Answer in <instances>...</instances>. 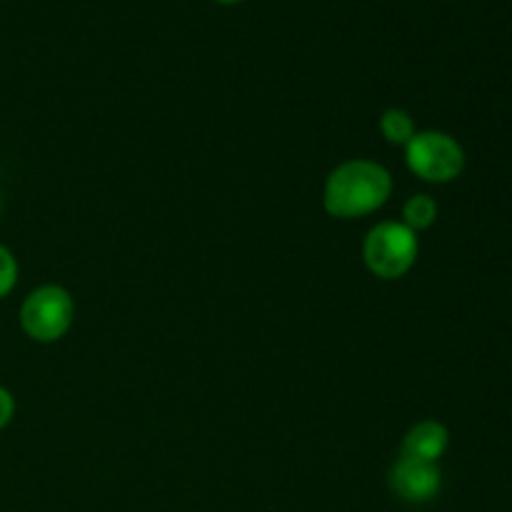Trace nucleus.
Listing matches in <instances>:
<instances>
[{
  "instance_id": "obj_4",
  "label": "nucleus",
  "mask_w": 512,
  "mask_h": 512,
  "mask_svg": "<svg viewBox=\"0 0 512 512\" xmlns=\"http://www.w3.org/2000/svg\"><path fill=\"white\" fill-rule=\"evenodd\" d=\"M70 320H73V300L63 288H55V285L35 290L20 310V323L25 333L40 343L58 340L70 328Z\"/></svg>"
},
{
  "instance_id": "obj_11",
  "label": "nucleus",
  "mask_w": 512,
  "mask_h": 512,
  "mask_svg": "<svg viewBox=\"0 0 512 512\" xmlns=\"http://www.w3.org/2000/svg\"><path fill=\"white\" fill-rule=\"evenodd\" d=\"M218 3H240V0H218Z\"/></svg>"
},
{
  "instance_id": "obj_2",
  "label": "nucleus",
  "mask_w": 512,
  "mask_h": 512,
  "mask_svg": "<svg viewBox=\"0 0 512 512\" xmlns=\"http://www.w3.org/2000/svg\"><path fill=\"white\" fill-rule=\"evenodd\" d=\"M365 263L378 278L393 280L408 273L418 258L415 230L400 223H380L365 240Z\"/></svg>"
},
{
  "instance_id": "obj_6",
  "label": "nucleus",
  "mask_w": 512,
  "mask_h": 512,
  "mask_svg": "<svg viewBox=\"0 0 512 512\" xmlns=\"http://www.w3.org/2000/svg\"><path fill=\"white\" fill-rule=\"evenodd\" d=\"M448 448V430L445 425L435 423V420H425V423L415 425L403 440V458L425 460V463H438L440 455Z\"/></svg>"
},
{
  "instance_id": "obj_1",
  "label": "nucleus",
  "mask_w": 512,
  "mask_h": 512,
  "mask_svg": "<svg viewBox=\"0 0 512 512\" xmlns=\"http://www.w3.org/2000/svg\"><path fill=\"white\" fill-rule=\"evenodd\" d=\"M393 180L385 168L370 160H350L330 175L325 208L335 218H358L378 210L388 200Z\"/></svg>"
},
{
  "instance_id": "obj_5",
  "label": "nucleus",
  "mask_w": 512,
  "mask_h": 512,
  "mask_svg": "<svg viewBox=\"0 0 512 512\" xmlns=\"http://www.w3.org/2000/svg\"><path fill=\"white\" fill-rule=\"evenodd\" d=\"M390 488L408 503H425L440 490V470L435 463L415 458H400L390 470Z\"/></svg>"
},
{
  "instance_id": "obj_7",
  "label": "nucleus",
  "mask_w": 512,
  "mask_h": 512,
  "mask_svg": "<svg viewBox=\"0 0 512 512\" xmlns=\"http://www.w3.org/2000/svg\"><path fill=\"white\" fill-rule=\"evenodd\" d=\"M403 215L405 225H408L410 230H423L435 223V218H438V205H435V200L428 198V195H415V198H410L408 203H405Z\"/></svg>"
},
{
  "instance_id": "obj_10",
  "label": "nucleus",
  "mask_w": 512,
  "mask_h": 512,
  "mask_svg": "<svg viewBox=\"0 0 512 512\" xmlns=\"http://www.w3.org/2000/svg\"><path fill=\"white\" fill-rule=\"evenodd\" d=\"M10 418H13V398L8 390L0 388V428H5Z\"/></svg>"
},
{
  "instance_id": "obj_9",
  "label": "nucleus",
  "mask_w": 512,
  "mask_h": 512,
  "mask_svg": "<svg viewBox=\"0 0 512 512\" xmlns=\"http://www.w3.org/2000/svg\"><path fill=\"white\" fill-rule=\"evenodd\" d=\"M15 275H18V265H15L13 255L0 245V298L15 285Z\"/></svg>"
},
{
  "instance_id": "obj_8",
  "label": "nucleus",
  "mask_w": 512,
  "mask_h": 512,
  "mask_svg": "<svg viewBox=\"0 0 512 512\" xmlns=\"http://www.w3.org/2000/svg\"><path fill=\"white\" fill-rule=\"evenodd\" d=\"M380 128H383V135L390 140V143H405L415 135L413 118H410L405 110L390 108L385 110L383 118H380Z\"/></svg>"
},
{
  "instance_id": "obj_3",
  "label": "nucleus",
  "mask_w": 512,
  "mask_h": 512,
  "mask_svg": "<svg viewBox=\"0 0 512 512\" xmlns=\"http://www.w3.org/2000/svg\"><path fill=\"white\" fill-rule=\"evenodd\" d=\"M405 155H408L410 170L428 183H448L458 178L465 168V153L458 140L438 130L415 133L408 140Z\"/></svg>"
}]
</instances>
